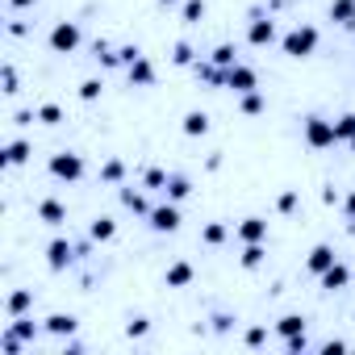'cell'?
I'll return each mask as SVG.
<instances>
[{"mask_svg": "<svg viewBox=\"0 0 355 355\" xmlns=\"http://www.w3.org/2000/svg\"><path fill=\"white\" fill-rule=\"evenodd\" d=\"M309 42H313V34H297V38H288V46H292V51H305Z\"/></svg>", "mask_w": 355, "mask_h": 355, "instance_id": "1", "label": "cell"}, {"mask_svg": "<svg viewBox=\"0 0 355 355\" xmlns=\"http://www.w3.org/2000/svg\"><path fill=\"white\" fill-rule=\"evenodd\" d=\"M54 42H59V46H71V42H75V30H59V34H54Z\"/></svg>", "mask_w": 355, "mask_h": 355, "instance_id": "2", "label": "cell"}]
</instances>
